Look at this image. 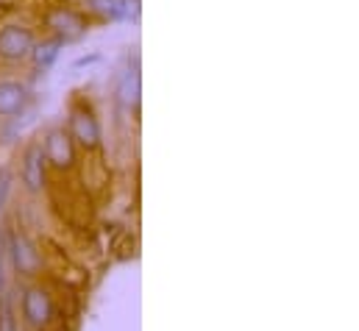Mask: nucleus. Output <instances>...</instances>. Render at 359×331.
<instances>
[{
    "label": "nucleus",
    "instance_id": "obj_1",
    "mask_svg": "<svg viewBox=\"0 0 359 331\" xmlns=\"http://www.w3.org/2000/svg\"><path fill=\"white\" fill-rule=\"evenodd\" d=\"M34 50V34L22 25H6L0 31V59L17 62Z\"/></svg>",
    "mask_w": 359,
    "mask_h": 331
},
{
    "label": "nucleus",
    "instance_id": "obj_2",
    "mask_svg": "<svg viewBox=\"0 0 359 331\" xmlns=\"http://www.w3.org/2000/svg\"><path fill=\"white\" fill-rule=\"evenodd\" d=\"M11 259H14V267H17L20 273H25V276L36 273L39 264H42L39 250H36V245H34L25 234H14V237H11Z\"/></svg>",
    "mask_w": 359,
    "mask_h": 331
},
{
    "label": "nucleus",
    "instance_id": "obj_3",
    "mask_svg": "<svg viewBox=\"0 0 359 331\" xmlns=\"http://www.w3.org/2000/svg\"><path fill=\"white\" fill-rule=\"evenodd\" d=\"M22 312L31 326H42L50 320V298L42 290H28L22 298Z\"/></svg>",
    "mask_w": 359,
    "mask_h": 331
},
{
    "label": "nucleus",
    "instance_id": "obj_4",
    "mask_svg": "<svg viewBox=\"0 0 359 331\" xmlns=\"http://www.w3.org/2000/svg\"><path fill=\"white\" fill-rule=\"evenodd\" d=\"M45 156L56 167H67L73 162V142L65 131H53L45 142Z\"/></svg>",
    "mask_w": 359,
    "mask_h": 331
},
{
    "label": "nucleus",
    "instance_id": "obj_5",
    "mask_svg": "<svg viewBox=\"0 0 359 331\" xmlns=\"http://www.w3.org/2000/svg\"><path fill=\"white\" fill-rule=\"evenodd\" d=\"M73 134L81 145L95 148L100 142V128H97V120L92 117L90 112H76L73 114Z\"/></svg>",
    "mask_w": 359,
    "mask_h": 331
},
{
    "label": "nucleus",
    "instance_id": "obj_6",
    "mask_svg": "<svg viewBox=\"0 0 359 331\" xmlns=\"http://www.w3.org/2000/svg\"><path fill=\"white\" fill-rule=\"evenodd\" d=\"M117 97L126 109L137 106L140 103V67H126L123 76H120V83H117Z\"/></svg>",
    "mask_w": 359,
    "mask_h": 331
},
{
    "label": "nucleus",
    "instance_id": "obj_7",
    "mask_svg": "<svg viewBox=\"0 0 359 331\" xmlns=\"http://www.w3.org/2000/svg\"><path fill=\"white\" fill-rule=\"evenodd\" d=\"M25 103V89L14 81H0V114H17Z\"/></svg>",
    "mask_w": 359,
    "mask_h": 331
},
{
    "label": "nucleus",
    "instance_id": "obj_8",
    "mask_svg": "<svg viewBox=\"0 0 359 331\" xmlns=\"http://www.w3.org/2000/svg\"><path fill=\"white\" fill-rule=\"evenodd\" d=\"M42 159H45L42 148H34V151H28L25 165H22V178H25V184H28V189H34V192H36V189L42 187V181H45Z\"/></svg>",
    "mask_w": 359,
    "mask_h": 331
},
{
    "label": "nucleus",
    "instance_id": "obj_9",
    "mask_svg": "<svg viewBox=\"0 0 359 331\" xmlns=\"http://www.w3.org/2000/svg\"><path fill=\"white\" fill-rule=\"evenodd\" d=\"M50 25L59 31V34H65V39H70V36H79L81 34V17L79 14H73V11H56L53 17H50Z\"/></svg>",
    "mask_w": 359,
    "mask_h": 331
},
{
    "label": "nucleus",
    "instance_id": "obj_10",
    "mask_svg": "<svg viewBox=\"0 0 359 331\" xmlns=\"http://www.w3.org/2000/svg\"><path fill=\"white\" fill-rule=\"evenodd\" d=\"M92 6L100 11V14H106V17H128V6H126V0H92Z\"/></svg>",
    "mask_w": 359,
    "mask_h": 331
},
{
    "label": "nucleus",
    "instance_id": "obj_11",
    "mask_svg": "<svg viewBox=\"0 0 359 331\" xmlns=\"http://www.w3.org/2000/svg\"><path fill=\"white\" fill-rule=\"evenodd\" d=\"M59 48H62V42H48V45H42L34 56H36V65L39 67H50L53 62H56V56H59Z\"/></svg>",
    "mask_w": 359,
    "mask_h": 331
},
{
    "label": "nucleus",
    "instance_id": "obj_12",
    "mask_svg": "<svg viewBox=\"0 0 359 331\" xmlns=\"http://www.w3.org/2000/svg\"><path fill=\"white\" fill-rule=\"evenodd\" d=\"M0 331H17L14 329V318H11V298L8 295L0 298Z\"/></svg>",
    "mask_w": 359,
    "mask_h": 331
},
{
    "label": "nucleus",
    "instance_id": "obj_13",
    "mask_svg": "<svg viewBox=\"0 0 359 331\" xmlns=\"http://www.w3.org/2000/svg\"><path fill=\"white\" fill-rule=\"evenodd\" d=\"M6 192H8V173H0V206L6 201Z\"/></svg>",
    "mask_w": 359,
    "mask_h": 331
},
{
    "label": "nucleus",
    "instance_id": "obj_14",
    "mask_svg": "<svg viewBox=\"0 0 359 331\" xmlns=\"http://www.w3.org/2000/svg\"><path fill=\"white\" fill-rule=\"evenodd\" d=\"M0 290H3V262H0Z\"/></svg>",
    "mask_w": 359,
    "mask_h": 331
}]
</instances>
